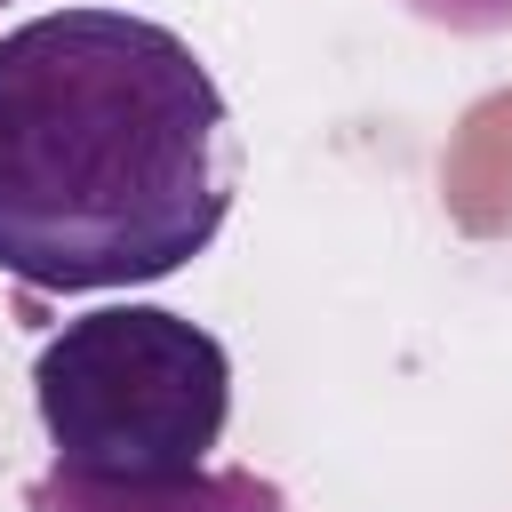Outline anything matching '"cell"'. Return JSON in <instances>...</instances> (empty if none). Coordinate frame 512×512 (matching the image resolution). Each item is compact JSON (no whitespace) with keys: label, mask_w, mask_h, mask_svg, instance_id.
Masks as SVG:
<instances>
[{"label":"cell","mask_w":512,"mask_h":512,"mask_svg":"<svg viewBox=\"0 0 512 512\" xmlns=\"http://www.w3.org/2000/svg\"><path fill=\"white\" fill-rule=\"evenodd\" d=\"M232 192V104L176 24L48 8L0 32V272L16 288H152L224 232Z\"/></svg>","instance_id":"1"},{"label":"cell","mask_w":512,"mask_h":512,"mask_svg":"<svg viewBox=\"0 0 512 512\" xmlns=\"http://www.w3.org/2000/svg\"><path fill=\"white\" fill-rule=\"evenodd\" d=\"M48 472L88 488H176L216 464L232 416V352L160 304H96L32 360Z\"/></svg>","instance_id":"2"},{"label":"cell","mask_w":512,"mask_h":512,"mask_svg":"<svg viewBox=\"0 0 512 512\" xmlns=\"http://www.w3.org/2000/svg\"><path fill=\"white\" fill-rule=\"evenodd\" d=\"M32 512H288V496L248 472V464H208L200 480H176V488H88V480H32L24 496Z\"/></svg>","instance_id":"3"},{"label":"cell","mask_w":512,"mask_h":512,"mask_svg":"<svg viewBox=\"0 0 512 512\" xmlns=\"http://www.w3.org/2000/svg\"><path fill=\"white\" fill-rule=\"evenodd\" d=\"M408 16L440 24V32H464V40H488V32H512V0H400Z\"/></svg>","instance_id":"4"},{"label":"cell","mask_w":512,"mask_h":512,"mask_svg":"<svg viewBox=\"0 0 512 512\" xmlns=\"http://www.w3.org/2000/svg\"><path fill=\"white\" fill-rule=\"evenodd\" d=\"M0 8H8V0H0Z\"/></svg>","instance_id":"5"}]
</instances>
